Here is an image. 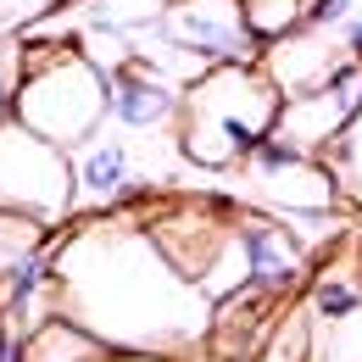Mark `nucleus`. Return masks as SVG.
<instances>
[{
    "label": "nucleus",
    "instance_id": "f257e3e1",
    "mask_svg": "<svg viewBox=\"0 0 362 362\" xmlns=\"http://www.w3.org/2000/svg\"><path fill=\"white\" fill-rule=\"evenodd\" d=\"M56 313L100 346L195 362L212 334V301L145 234L134 206L56 228Z\"/></svg>",
    "mask_w": 362,
    "mask_h": 362
},
{
    "label": "nucleus",
    "instance_id": "f03ea898",
    "mask_svg": "<svg viewBox=\"0 0 362 362\" xmlns=\"http://www.w3.org/2000/svg\"><path fill=\"white\" fill-rule=\"evenodd\" d=\"M279 112H284V95L262 73V62H223V67H206L179 106V156L189 168H206V173H228V168H245V156L279 129Z\"/></svg>",
    "mask_w": 362,
    "mask_h": 362
},
{
    "label": "nucleus",
    "instance_id": "7ed1b4c3",
    "mask_svg": "<svg viewBox=\"0 0 362 362\" xmlns=\"http://www.w3.org/2000/svg\"><path fill=\"white\" fill-rule=\"evenodd\" d=\"M11 117L62 151H78L106 129V67L78 40L23 34V73L11 90Z\"/></svg>",
    "mask_w": 362,
    "mask_h": 362
},
{
    "label": "nucleus",
    "instance_id": "20e7f679",
    "mask_svg": "<svg viewBox=\"0 0 362 362\" xmlns=\"http://www.w3.org/2000/svg\"><path fill=\"white\" fill-rule=\"evenodd\" d=\"M0 212H23L45 228H67L78 218L73 151L23 129L11 112L0 117Z\"/></svg>",
    "mask_w": 362,
    "mask_h": 362
},
{
    "label": "nucleus",
    "instance_id": "39448f33",
    "mask_svg": "<svg viewBox=\"0 0 362 362\" xmlns=\"http://www.w3.org/2000/svg\"><path fill=\"white\" fill-rule=\"evenodd\" d=\"M245 179L257 189V201L268 206L273 218H284V223H296V218H334L340 212L329 168L317 162L313 151L290 145L284 134H268L245 156Z\"/></svg>",
    "mask_w": 362,
    "mask_h": 362
},
{
    "label": "nucleus",
    "instance_id": "423d86ee",
    "mask_svg": "<svg viewBox=\"0 0 362 362\" xmlns=\"http://www.w3.org/2000/svg\"><path fill=\"white\" fill-rule=\"evenodd\" d=\"M162 184V173L145 168L139 145L129 134H100L84 139L73 151V195H78V212H123V206H139L151 189Z\"/></svg>",
    "mask_w": 362,
    "mask_h": 362
},
{
    "label": "nucleus",
    "instance_id": "0eeeda50",
    "mask_svg": "<svg viewBox=\"0 0 362 362\" xmlns=\"http://www.w3.org/2000/svg\"><path fill=\"white\" fill-rule=\"evenodd\" d=\"M173 45L201 56L206 67L223 62H262V40L245 17V0H168L162 17H151Z\"/></svg>",
    "mask_w": 362,
    "mask_h": 362
},
{
    "label": "nucleus",
    "instance_id": "6e6552de",
    "mask_svg": "<svg viewBox=\"0 0 362 362\" xmlns=\"http://www.w3.org/2000/svg\"><path fill=\"white\" fill-rule=\"evenodd\" d=\"M184 90L168 84L162 73H151L145 62H123L106 73V123H117L123 134H168L179 129Z\"/></svg>",
    "mask_w": 362,
    "mask_h": 362
},
{
    "label": "nucleus",
    "instance_id": "1a4fd4ad",
    "mask_svg": "<svg viewBox=\"0 0 362 362\" xmlns=\"http://www.w3.org/2000/svg\"><path fill=\"white\" fill-rule=\"evenodd\" d=\"M346 62H351V56L340 45V34H334V28H313V23H301V28H290V34H279V40L262 45V73L279 84L284 100L323 90Z\"/></svg>",
    "mask_w": 362,
    "mask_h": 362
},
{
    "label": "nucleus",
    "instance_id": "9d476101",
    "mask_svg": "<svg viewBox=\"0 0 362 362\" xmlns=\"http://www.w3.org/2000/svg\"><path fill=\"white\" fill-rule=\"evenodd\" d=\"M357 112H362V62H346L323 90L284 100V112H279V129H273V134H284L290 145H301V151H313V156H317V151L340 134Z\"/></svg>",
    "mask_w": 362,
    "mask_h": 362
},
{
    "label": "nucleus",
    "instance_id": "9b49d317",
    "mask_svg": "<svg viewBox=\"0 0 362 362\" xmlns=\"http://www.w3.org/2000/svg\"><path fill=\"white\" fill-rule=\"evenodd\" d=\"M112 357H117L112 346H100L90 329H78L62 313L23 334V362H112Z\"/></svg>",
    "mask_w": 362,
    "mask_h": 362
},
{
    "label": "nucleus",
    "instance_id": "f8f14e48",
    "mask_svg": "<svg viewBox=\"0 0 362 362\" xmlns=\"http://www.w3.org/2000/svg\"><path fill=\"white\" fill-rule=\"evenodd\" d=\"M317 162L329 168V179H334V195H340V206H351L362 212V112L340 129V134L329 139L323 151H317Z\"/></svg>",
    "mask_w": 362,
    "mask_h": 362
},
{
    "label": "nucleus",
    "instance_id": "ddd939ff",
    "mask_svg": "<svg viewBox=\"0 0 362 362\" xmlns=\"http://www.w3.org/2000/svg\"><path fill=\"white\" fill-rule=\"evenodd\" d=\"M307 362H362V313L307 323Z\"/></svg>",
    "mask_w": 362,
    "mask_h": 362
},
{
    "label": "nucleus",
    "instance_id": "4468645a",
    "mask_svg": "<svg viewBox=\"0 0 362 362\" xmlns=\"http://www.w3.org/2000/svg\"><path fill=\"white\" fill-rule=\"evenodd\" d=\"M307 6L313 0H245V17L257 28V40L268 45V40H279V34H290V28L307 23Z\"/></svg>",
    "mask_w": 362,
    "mask_h": 362
},
{
    "label": "nucleus",
    "instance_id": "2eb2a0df",
    "mask_svg": "<svg viewBox=\"0 0 362 362\" xmlns=\"http://www.w3.org/2000/svg\"><path fill=\"white\" fill-rule=\"evenodd\" d=\"M56 228L34 223V218H23V212H0V273L11 268L17 257H28L34 245H45Z\"/></svg>",
    "mask_w": 362,
    "mask_h": 362
},
{
    "label": "nucleus",
    "instance_id": "dca6fc26",
    "mask_svg": "<svg viewBox=\"0 0 362 362\" xmlns=\"http://www.w3.org/2000/svg\"><path fill=\"white\" fill-rule=\"evenodd\" d=\"M67 0H0V34H28L40 28L50 11H62Z\"/></svg>",
    "mask_w": 362,
    "mask_h": 362
},
{
    "label": "nucleus",
    "instance_id": "f3484780",
    "mask_svg": "<svg viewBox=\"0 0 362 362\" xmlns=\"http://www.w3.org/2000/svg\"><path fill=\"white\" fill-rule=\"evenodd\" d=\"M17 73H23V34H0V117L11 112Z\"/></svg>",
    "mask_w": 362,
    "mask_h": 362
},
{
    "label": "nucleus",
    "instance_id": "a211bd4d",
    "mask_svg": "<svg viewBox=\"0 0 362 362\" xmlns=\"http://www.w3.org/2000/svg\"><path fill=\"white\" fill-rule=\"evenodd\" d=\"M357 17V0H313L307 6V23L313 28H346Z\"/></svg>",
    "mask_w": 362,
    "mask_h": 362
},
{
    "label": "nucleus",
    "instance_id": "6ab92c4d",
    "mask_svg": "<svg viewBox=\"0 0 362 362\" xmlns=\"http://www.w3.org/2000/svg\"><path fill=\"white\" fill-rule=\"evenodd\" d=\"M334 34H340L346 56H351V62H362V17H351V23H346V28H334Z\"/></svg>",
    "mask_w": 362,
    "mask_h": 362
},
{
    "label": "nucleus",
    "instance_id": "aec40b11",
    "mask_svg": "<svg viewBox=\"0 0 362 362\" xmlns=\"http://www.w3.org/2000/svg\"><path fill=\"white\" fill-rule=\"evenodd\" d=\"M112 362H168V357H134V351H117Z\"/></svg>",
    "mask_w": 362,
    "mask_h": 362
},
{
    "label": "nucleus",
    "instance_id": "412c9836",
    "mask_svg": "<svg viewBox=\"0 0 362 362\" xmlns=\"http://www.w3.org/2000/svg\"><path fill=\"white\" fill-rule=\"evenodd\" d=\"M0 329H6V307H0Z\"/></svg>",
    "mask_w": 362,
    "mask_h": 362
}]
</instances>
